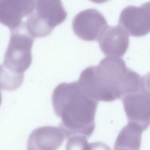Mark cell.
<instances>
[{
    "mask_svg": "<svg viewBox=\"0 0 150 150\" xmlns=\"http://www.w3.org/2000/svg\"><path fill=\"white\" fill-rule=\"evenodd\" d=\"M119 25L133 37H142L150 33V1L140 7L128 6L122 11Z\"/></svg>",
    "mask_w": 150,
    "mask_h": 150,
    "instance_id": "8992f818",
    "label": "cell"
},
{
    "mask_svg": "<svg viewBox=\"0 0 150 150\" xmlns=\"http://www.w3.org/2000/svg\"><path fill=\"white\" fill-rule=\"evenodd\" d=\"M100 48L106 56L122 57L129 46V34L120 25L108 26L98 40Z\"/></svg>",
    "mask_w": 150,
    "mask_h": 150,
    "instance_id": "9c48e42d",
    "label": "cell"
},
{
    "mask_svg": "<svg viewBox=\"0 0 150 150\" xmlns=\"http://www.w3.org/2000/svg\"><path fill=\"white\" fill-rule=\"evenodd\" d=\"M108 25L102 13L96 9L84 10L77 14L73 20L74 33L82 40L98 41Z\"/></svg>",
    "mask_w": 150,
    "mask_h": 150,
    "instance_id": "5b68a950",
    "label": "cell"
},
{
    "mask_svg": "<svg viewBox=\"0 0 150 150\" xmlns=\"http://www.w3.org/2000/svg\"><path fill=\"white\" fill-rule=\"evenodd\" d=\"M34 9V0H0V23L14 30Z\"/></svg>",
    "mask_w": 150,
    "mask_h": 150,
    "instance_id": "ba28073f",
    "label": "cell"
},
{
    "mask_svg": "<svg viewBox=\"0 0 150 150\" xmlns=\"http://www.w3.org/2000/svg\"><path fill=\"white\" fill-rule=\"evenodd\" d=\"M65 137L60 127H40L33 130L29 136L27 150H57L62 145Z\"/></svg>",
    "mask_w": 150,
    "mask_h": 150,
    "instance_id": "30bf717a",
    "label": "cell"
},
{
    "mask_svg": "<svg viewBox=\"0 0 150 150\" xmlns=\"http://www.w3.org/2000/svg\"><path fill=\"white\" fill-rule=\"evenodd\" d=\"M91 1L94 3L98 4H101L104 3L108 1L109 0H89Z\"/></svg>",
    "mask_w": 150,
    "mask_h": 150,
    "instance_id": "9a60e30c",
    "label": "cell"
},
{
    "mask_svg": "<svg viewBox=\"0 0 150 150\" xmlns=\"http://www.w3.org/2000/svg\"><path fill=\"white\" fill-rule=\"evenodd\" d=\"M142 89L150 94V72L142 77Z\"/></svg>",
    "mask_w": 150,
    "mask_h": 150,
    "instance_id": "5bb4252c",
    "label": "cell"
},
{
    "mask_svg": "<svg viewBox=\"0 0 150 150\" xmlns=\"http://www.w3.org/2000/svg\"><path fill=\"white\" fill-rule=\"evenodd\" d=\"M35 9L28 16L27 30L34 38H43L67 19V13L61 0H34Z\"/></svg>",
    "mask_w": 150,
    "mask_h": 150,
    "instance_id": "277c9868",
    "label": "cell"
},
{
    "mask_svg": "<svg viewBox=\"0 0 150 150\" xmlns=\"http://www.w3.org/2000/svg\"><path fill=\"white\" fill-rule=\"evenodd\" d=\"M87 138L80 135H74L68 138L66 150H88Z\"/></svg>",
    "mask_w": 150,
    "mask_h": 150,
    "instance_id": "7c38bea8",
    "label": "cell"
},
{
    "mask_svg": "<svg viewBox=\"0 0 150 150\" xmlns=\"http://www.w3.org/2000/svg\"></svg>",
    "mask_w": 150,
    "mask_h": 150,
    "instance_id": "e0dca14e",
    "label": "cell"
},
{
    "mask_svg": "<svg viewBox=\"0 0 150 150\" xmlns=\"http://www.w3.org/2000/svg\"><path fill=\"white\" fill-rule=\"evenodd\" d=\"M140 125L128 122L118 134L114 145V150H140L143 132Z\"/></svg>",
    "mask_w": 150,
    "mask_h": 150,
    "instance_id": "8fae6325",
    "label": "cell"
},
{
    "mask_svg": "<svg viewBox=\"0 0 150 150\" xmlns=\"http://www.w3.org/2000/svg\"><path fill=\"white\" fill-rule=\"evenodd\" d=\"M82 91L97 101L109 102L142 89V77L116 56L102 59L98 66L82 71L77 81Z\"/></svg>",
    "mask_w": 150,
    "mask_h": 150,
    "instance_id": "6da1fadb",
    "label": "cell"
},
{
    "mask_svg": "<svg viewBox=\"0 0 150 150\" xmlns=\"http://www.w3.org/2000/svg\"><path fill=\"white\" fill-rule=\"evenodd\" d=\"M11 32L4 62L1 65L6 74L23 83L24 74L32 62V48L34 38L28 32L25 22Z\"/></svg>",
    "mask_w": 150,
    "mask_h": 150,
    "instance_id": "3957f363",
    "label": "cell"
},
{
    "mask_svg": "<svg viewBox=\"0 0 150 150\" xmlns=\"http://www.w3.org/2000/svg\"><path fill=\"white\" fill-rule=\"evenodd\" d=\"M88 150H111L108 145L100 142L90 143Z\"/></svg>",
    "mask_w": 150,
    "mask_h": 150,
    "instance_id": "4fadbf2b",
    "label": "cell"
},
{
    "mask_svg": "<svg viewBox=\"0 0 150 150\" xmlns=\"http://www.w3.org/2000/svg\"><path fill=\"white\" fill-rule=\"evenodd\" d=\"M128 122H134L146 130L150 125V94L143 89L122 98Z\"/></svg>",
    "mask_w": 150,
    "mask_h": 150,
    "instance_id": "52a82bcc",
    "label": "cell"
},
{
    "mask_svg": "<svg viewBox=\"0 0 150 150\" xmlns=\"http://www.w3.org/2000/svg\"><path fill=\"white\" fill-rule=\"evenodd\" d=\"M1 90V89H0ZM2 102V95L1 93V91H0V106H1V104Z\"/></svg>",
    "mask_w": 150,
    "mask_h": 150,
    "instance_id": "2e32d148",
    "label": "cell"
},
{
    "mask_svg": "<svg viewBox=\"0 0 150 150\" xmlns=\"http://www.w3.org/2000/svg\"><path fill=\"white\" fill-rule=\"evenodd\" d=\"M98 102L85 93L77 82L61 83L55 87L52 103L55 114L61 119L59 127L66 139L74 135L87 139L92 135Z\"/></svg>",
    "mask_w": 150,
    "mask_h": 150,
    "instance_id": "7a4b0ae2",
    "label": "cell"
}]
</instances>
